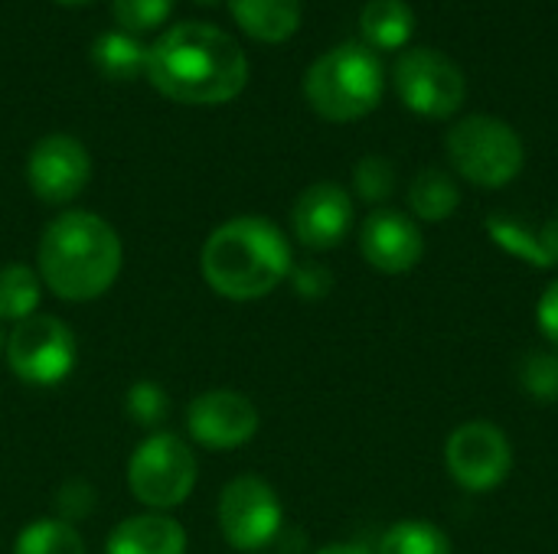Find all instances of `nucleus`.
I'll list each match as a JSON object with an SVG mask.
<instances>
[{"label": "nucleus", "instance_id": "f257e3e1", "mask_svg": "<svg viewBox=\"0 0 558 554\" xmlns=\"http://www.w3.org/2000/svg\"><path fill=\"white\" fill-rule=\"evenodd\" d=\"M144 75L180 104H226L248 82L242 46L213 23H177L150 49Z\"/></svg>", "mask_w": 558, "mask_h": 554}, {"label": "nucleus", "instance_id": "f03ea898", "mask_svg": "<svg viewBox=\"0 0 558 554\" xmlns=\"http://www.w3.org/2000/svg\"><path fill=\"white\" fill-rule=\"evenodd\" d=\"M121 238L95 212H62L39 238V281L69 304L101 297L121 271Z\"/></svg>", "mask_w": 558, "mask_h": 554}, {"label": "nucleus", "instance_id": "7ed1b4c3", "mask_svg": "<svg viewBox=\"0 0 558 554\" xmlns=\"http://www.w3.org/2000/svg\"><path fill=\"white\" fill-rule=\"evenodd\" d=\"M203 281L226 300L268 297L294 271L284 232L262 216L222 222L199 251Z\"/></svg>", "mask_w": 558, "mask_h": 554}, {"label": "nucleus", "instance_id": "20e7f679", "mask_svg": "<svg viewBox=\"0 0 558 554\" xmlns=\"http://www.w3.org/2000/svg\"><path fill=\"white\" fill-rule=\"evenodd\" d=\"M386 72L366 42H340L311 62L304 75L307 104L333 124H350L373 114L383 101Z\"/></svg>", "mask_w": 558, "mask_h": 554}, {"label": "nucleus", "instance_id": "39448f33", "mask_svg": "<svg viewBox=\"0 0 558 554\" xmlns=\"http://www.w3.org/2000/svg\"><path fill=\"white\" fill-rule=\"evenodd\" d=\"M445 150L461 180L477 189L510 186L526 163V147L517 127L494 114H468L451 124Z\"/></svg>", "mask_w": 558, "mask_h": 554}, {"label": "nucleus", "instance_id": "423d86ee", "mask_svg": "<svg viewBox=\"0 0 558 554\" xmlns=\"http://www.w3.org/2000/svg\"><path fill=\"white\" fill-rule=\"evenodd\" d=\"M196 473L199 467L186 441L157 431L134 447L128 460V490L141 506L160 513V509L183 506L190 500L196 487Z\"/></svg>", "mask_w": 558, "mask_h": 554}, {"label": "nucleus", "instance_id": "0eeeda50", "mask_svg": "<svg viewBox=\"0 0 558 554\" xmlns=\"http://www.w3.org/2000/svg\"><path fill=\"white\" fill-rule=\"evenodd\" d=\"M399 101L422 118H454L468 98V78L454 59L438 49H405L392 69Z\"/></svg>", "mask_w": 558, "mask_h": 554}, {"label": "nucleus", "instance_id": "6e6552de", "mask_svg": "<svg viewBox=\"0 0 558 554\" xmlns=\"http://www.w3.org/2000/svg\"><path fill=\"white\" fill-rule=\"evenodd\" d=\"M3 353L20 382L46 389V385H59L62 379H69L78 359V343H75V333L62 320L33 313L13 327Z\"/></svg>", "mask_w": 558, "mask_h": 554}, {"label": "nucleus", "instance_id": "1a4fd4ad", "mask_svg": "<svg viewBox=\"0 0 558 554\" xmlns=\"http://www.w3.org/2000/svg\"><path fill=\"white\" fill-rule=\"evenodd\" d=\"M445 467L461 490L490 493L513 470V444L500 424L474 418L448 434Z\"/></svg>", "mask_w": 558, "mask_h": 554}, {"label": "nucleus", "instance_id": "9d476101", "mask_svg": "<svg viewBox=\"0 0 558 554\" xmlns=\"http://www.w3.org/2000/svg\"><path fill=\"white\" fill-rule=\"evenodd\" d=\"M284 526V509L271 483L262 477H235L219 496V529L235 552L268 549Z\"/></svg>", "mask_w": 558, "mask_h": 554}, {"label": "nucleus", "instance_id": "9b49d317", "mask_svg": "<svg viewBox=\"0 0 558 554\" xmlns=\"http://www.w3.org/2000/svg\"><path fill=\"white\" fill-rule=\"evenodd\" d=\"M88 176H92V157L85 144L69 134L39 137L26 157V183L49 206L72 202L88 186Z\"/></svg>", "mask_w": 558, "mask_h": 554}, {"label": "nucleus", "instance_id": "f8f14e48", "mask_svg": "<svg viewBox=\"0 0 558 554\" xmlns=\"http://www.w3.org/2000/svg\"><path fill=\"white\" fill-rule=\"evenodd\" d=\"M258 408L232 389H213L190 402L186 431L206 451H235L258 434Z\"/></svg>", "mask_w": 558, "mask_h": 554}, {"label": "nucleus", "instance_id": "ddd939ff", "mask_svg": "<svg viewBox=\"0 0 558 554\" xmlns=\"http://www.w3.org/2000/svg\"><path fill=\"white\" fill-rule=\"evenodd\" d=\"M360 251L379 274H409L425 258V235L409 212L379 206L360 225Z\"/></svg>", "mask_w": 558, "mask_h": 554}, {"label": "nucleus", "instance_id": "4468645a", "mask_svg": "<svg viewBox=\"0 0 558 554\" xmlns=\"http://www.w3.org/2000/svg\"><path fill=\"white\" fill-rule=\"evenodd\" d=\"M294 238L311 251L337 248L353 229V196L340 183L307 186L291 209Z\"/></svg>", "mask_w": 558, "mask_h": 554}, {"label": "nucleus", "instance_id": "2eb2a0df", "mask_svg": "<svg viewBox=\"0 0 558 554\" xmlns=\"http://www.w3.org/2000/svg\"><path fill=\"white\" fill-rule=\"evenodd\" d=\"M105 554H186V532L163 513H144L118 522Z\"/></svg>", "mask_w": 558, "mask_h": 554}, {"label": "nucleus", "instance_id": "dca6fc26", "mask_svg": "<svg viewBox=\"0 0 558 554\" xmlns=\"http://www.w3.org/2000/svg\"><path fill=\"white\" fill-rule=\"evenodd\" d=\"M229 10L258 42H284L301 26V0H229Z\"/></svg>", "mask_w": 558, "mask_h": 554}, {"label": "nucleus", "instance_id": "f3484780", "mask_svg": "<svg viewBox=\"0 0 558 554\" xmlns=\"http://www.w3.org/2000/svg\"><path fill=\"white\" fill-rule=\"evenodd\" d=\"M461 206L458 180L441 167H425L409 183V209L418 222H445Z\"/></svg>", "mask_w": 558, "mask_h": 554}, {"label": "nucleus", "instance_id": "a211bd4d", "mask_svg": "<svg viewBox=\"0 0 558 554\" xmlns=\"http://www.w3.org/2000/svg\"><path fill=\"white\" fill-rule=\"evenodd\" d=\"M360 33L373 52L402 49L415 33V13L405 0H369L360 13Z\"/></svg>", "mask_w": 558, "mask_h": 554}, {"label": "nucleus", "instance_id": "6ab92c4d", "mask_svg": "<svg viewBox=\"0 0 558 554\" xmlns=\"http://www.w3.org/2000/svg\"><path fill=\"white\" fill-rule=\"evenodd\" d=\"M92 62L95 69L105 75V78H114V82H128V78H137L144 75L147 69V49L124 29H114V33H101L92 46Z\"/></svg>", "mask_w": 558, "mask_h": 554}, {"label": "nucleus", "instance_id": "aec40b11", "mask_svg": "<svg viewBox=\"0 0 558 554\" xmlns=\"http://www.w3.org/2000/svg\"><path fill=\"white\" fill-rule=\"evenodd\" d=\"M43 297V281L33 268L10 261L0 268V323H20L36 313Z\"/></svg>", "mask_w": 558, "mask_h": 554}, {"label": "nucleus", "instance_id": "412c9836", "mask_svg": "<svg viewBox=\"0 0 558 554\" xmlns=\"http://www.w3.org/2000/svg\"><path fill=\"white\" fill-rule=\"evenodd\" d=\"M376 554H454V545L435 522L402 519L383 532Z\"/></svg>", "mask_w": 558, "mask_h": 554}, {"label": "nucleus", "instance_id": "4be33fe9", "mask_svg": "<svg viewBox=\"0 0 558 554\" xmlns=\"http://www.w3.org/2000/svg\"><path fill=\"white\" fill-rule=\"evenodd\" d=\"M13 554H85V542L65 519H36L16 535Z\"/></svg>", "mask_w": 558, "mask_h": 554}, {"label": "nucleus", "instance_id": "5701e85b", "mask_svg": "<svg viewBox=\"0 0 558 554\" xmlns=\"http://www.w3.org/2000/svg\"><path fill=\"white\" fill-rule=\"evenodd\" d=\"M487 235L513 258L526 261L530 268H549V258L539 242V229H530L517 216H490L487 219Z\"/></svg>", "mask_w": 558, "mask_h": 554}, {"label": "nucleus", "instance_id": "b1692460", "mask_svg": "<svg viewBox=\"0 0 558 554\" xmlns=\"http://www.w3.org/2000/svg\"><path fill=\"white\" fill-rule=\"evenodd\" d=\"M353 189L363 202H386L392 193H396V167L389 157H379V153H369L356 163L353 170Z\"/></svg>", "mask_w": 558, "mask_h": 554}, {"label": "nucleus", "instance_id": "393cba45", "mask_svg": "<svg viewBox=\"0 0 558 554\" xmlns=\"http://www.w3.org/2000/svg\"><path fill=\"white\" fill-rule=\"evenodd\" d=\"M520 385L533 402H558V356L530 353L520 366Z\"/></svg>", "mask_w": 558, "mask_h": 554}, {"label": "nucleus", "instance_id": "a878e982", "mask_svg": "<svg viewBox=\"0 0 558 554\" xmlns=\"http://www.w3.org/2000/svg\"><path fill=\"white\" fill-rule=\"evenodd\" d=\"M173 13V0H114V20L124 33H147Z\"/></svg>", "mask_w": 558, "mask_h": 554}, {"label": "nucleus", "instance_id": "bb28decb", "mask_svg": "<svg viewBox=\"0 0 558 554\" xmlns=\"http://www.w3.org/2000/svg\"><path fill=\"white\" fill-rule=\"evenodd\" d=\"M128 411L137 424H157L167 418V395L163 389L150 385V382H141L128 392Z\"/></svg>", "mask_w": 558, "mask_h": 554}, {"label": "nucleus", "instance_id": "cd10ccee", "mask_svg": "<svg viewBox=\"0 0 558 554\" xmlns=\"http://www.w3.org/2000/svg\"><path fill=\"white\" fill-rule=\"evenodd\" d=\"M536 323H539V333L558 346V278L543 291L536 304Z\"/></svg>", "mask_w": 558, "mask_h": 554}, {"label": "nucleus", "instance_id": "c85d7f7f", "mask_svg": "<svg viewBox=\"0 0 558 554\" xmlns=\"http://www.w3.org/2000/svg\"><path fill=\"white\" fill-rule=\"evenodd\" d=\"M298 291H301V294H317V297H320V294L330 291V274H324L320 268H311V264H307V268L298 271Z\"/></svg>", "mask_w": 558, "mask_h": 554}, {"label": "nucleus", "instance_id": "c756f323", "mask_svg": "<svg viewBox=\"0 0 558 554\" xmlns=\"http://www.w3.org/2000/svg\"><path fill=\"white\" fill-rule=\"evenodd\" d=\"M539 242H543V251H546V258H549V268H558V212L553 219L543 222Z\"/></svg>", "mask_w": 558, "mask_h": 554}, {"label": "nucleus", "instance_id": "7c9ffc66", "mask_svg": "<svg viewBox=\"0 0 558 554\" xmlns=\"http://www.w3.org/2000/svg\"><path fill=\"white\" fill-rule=\"evenodd\" d=\"M314 554H373L366 545H360V542H333V545H324L320 552Z\"/></svg>", "mask_w": 558, "mask_h": 554}, {"label": "nucleus", "instance_id": "2f4dec72", "mask_svg": "<svg viewBox=\"0 0 558 554\" xmlns=\"http://www.w3.org/2000/svg\"><path fill=\"white\" fill-rule=\"evenodd\" d=\"M56 3H65V7H78V3H88V0H56Z\"/></svg>", "mask_w": 558, "mask_h": 554}, {"label": "nucleus", "instance_id": "473e14b6", "mask_svg": "<svg viewBox=\"0 0 558 554\" xmlns=\"http://www.w3.org/2000/svg\"><path fill=\"white\" fill-rule=\"evenodd\" d=\"M196 3H203V7H216V3H222V0H196Z\"/></svg>", "mask_w": 558, "mask_h": 554}, {"label": "nucleus", "instance_id": "72a5a7b5", "mask_svg": "<svg viewBox=\"0 0 558 554\" xmlns=\"http://www.w3.org/2000/svg\"><path fill=\"white\" fill-rule=\"evenodd\" d=\"M3 346H7V336H3V330H0V353H3Z\"/></svg>", "mask_w": 558, "mask_h": 554}]
</instances>
